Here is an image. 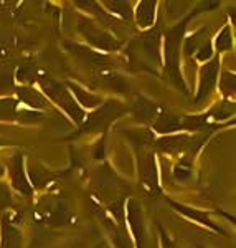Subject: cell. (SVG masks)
Returning a JSON list of instances; mask_svg holds the SVG:
<instances>
[{
    "instance_id": "6da1fadb",
    "label": "cell",
    "mask_w": 236,
    "mask_h": 248,
    "mask_svg": "<svg viewBox=\"0 0 236 248\" xmlns=\"http://www.w3.org/2000/svg\"><path fill=\"white\" fill-rule=\"evenodd\" d=\"M40 83H42V88L45 90V93L50 96L53 101H57L76 123L83 121V118H85V111L76 105L73 96L70 94V91H66L65 86L59 85V83H57V81H53V79H50V78H42L40 79Z\"/></svg>"
},
{
    "instance_id": "7a4b0ae2",
    "label": "cell",
    "mask_w": 236,
    "mask_h": 248,
    "mask_svg": "<svg viewBox=\"0 0 236 248\" xmlns=\"http://www.w3.org/2000/svg\"><path fill=\"white\" fill-rule=\"evenodd\" d=\"M79 29H81L83 33L86 35V38L89 40L91 43H94L98 48H101V50H113V48L118 46V43L114 42L113 37L107 33H104L103 30H98L96 27L93 25V23L89 22H83V20H79Z\"/></svg>"
},
{
    "instance_id": "3957f363",
    "label": "cell",
    "mask_w": 236,
    "mask_h": 248,
    "mask_svg": "<svg viewBox=\"0 0 236 248\" xmlns=\"http://www.w3.org/2000/svg\"><path fill=\"white\" fill-rule=\"evenodd\" d=\"M121 106L118 103H107L103 108H99V111H96L93 116H89L86 123V129H96V127H101L104 124H107L114 116H118L121 113Z\"/></svg>"
},
{
    "instance_id": "277c9868",
    "label": "cell",
    "mask_w": 236,
    "mask_h": 248,
    "mask_svg": "<svg viewBox=\"0 0 236 248\" xmlns=\"http://www.w3.org/2000/svg\"><path fill=\"white\" fill-rule=\"evenodd\" d=\"M218 68H220V62L218 58L211 60L208 65L203 66L202 70V81H200V91H198V98H197V103L200 101L202 98L210 93L213 90V86L217 85V75H218Z\"/></svg>"
},
{
    "instance_id": "5b68a950",
    "label": "cell",
    "mask_w": 236,
    "mask_h": 248,
    "mask_svg": "<svg viewBox=\"0 0 236 248\" xmlns=\"http://www.w3.org/2000/svg\"><path fill=\"white\" fill-rule=\"evenodd\" d=\"M10 174H12V184H14L15 189L18 192H22V194H30L31 187L29 181H27V175L22 167V157H20V155H15V157L12 159Z\"/></svg>"
},
{
    "instance_id": "8992f818",
    "label": "cell",
    "mask_w": 236,
    "mask_h": 248,
    "mask_svg": "<svg viewBox=\"0 0 236 248\" xmlns=\"http://www.w3.org/2000/svg\"><path fill=\"white\" fill-rule=\"evenodd\" d=\"M192 139L189 136H169V138H162L159 139L155 146L161 151H165V153H177V151H182L185 147H190Z\"/></svg>"
},
{
    "instance_id": "52a82bcc",
    "label": "cell",
    "mask_w": 236,
    "mask_h": 248,
    "mask_svg": "<svg viewBox=\"0 0 236 248\" xmlns=\"http://www.w3.org/2000/svg\"><path fill=\"white\" fill-rule=\"evenodd\" d=\"M17 96H18L20 101H23L30 108H46L48 106V101L45 99V96L40 94L38 91L31 90V88H27V86L17 88Z\"/></svg>"
},
{
    "instance_id": "ba28073f",
    "label": "cell",
    "mask_w": 236,
    "mask_h": 248,
    "mask_svg": "<svg viewBox=\"0 0 236 248\" xmlns=\"http://www.w3.org/2000/svg\"><path fill=\"white\" fill-rule=\"evenodd\" d=\"M135 17H137V23L141 27H152L155 17V2H141L137 5V12H135Z\"/></svg>"
},
{
    "instance_id": "9c48e42d",
    "label": "cell",
    "mask_w": 236,
    "mask_h": 248,
    "mask_svg": "<svg viewBox=\"0 0 236 248\" xmlns=\"http://www.w3.org/2000/svg\"><path fill=\"white\" fill-rule=\"evenodd\" d=\"M180 121L177 116L170 114V113H163L161 118H157V121L154 124V129L159 133H172V131L178 129Z\"/></svg>"
},
{
    "instance_id": "30bf717a",
    "label": "cell",
    "mask_w": 236,
    "mask_h": 248,
    "mask_svg": "<svg viewBox=\"0 0 236 248\" xmlns=\"http://www.w3.org/2000/svg\"><path fill=\"white\" fill-rule=\"evenodd\" d=\"M141 174H142V179L147 182L149 187H155L157 186V174H155V164H154V159L147 155V159H144L142 164H141Z\"/></svg>"
},
{
    "instance_id": "8fae6325",
    "label": "cell",
    "mask_w": 236,
    "mask_h": 248,
    "mask_svg": "<svg viewBox=\"0 0 236 248\" xmlns=\"http://www.w3.org/2000/svg\"><path fill=\"white\" fill-rule=\"evenodd\" d=\"M20 247V233L9 223H3V238L2 248H18Z\"/></svg>"
},
{
    "instance_id": "7c38bea8",
    "label": "cell",
    "mask_w": 236,
    "mask_h": 248,
    "mask_svg": "<svg viewBox=\"0 0 236 248\" xmlns=\"http://www.w3.org/2000/svg\"><path fill=\"white\" fill-rule=\"evenodd\" d=\"M70 88L73 90V93L78 96V99L81 101V105L85 108H93V106H98L99 103H101V99L96 98V96H93V94H89V93H86V91H83L79 86L70 85Z\"/></svg>"
},
{
    "instance_id": "4fadbf2b",
    "label": "cell",
    "mask_w": 236,
    "mask_h": 248,
    "mask_svg": "<svg viewBox=\"0 0 236 248\" xmlns=\"http://www.w3.org/2000/svg\"><path fill=\"white\" fill-rule=\"evenodd\" d=\"M17 114V101L12 98L0 99V119H14Z\"/></svg>"
},
{
    "instance_id": "5bb4252c",
    "label": "cell",
    "mask_w": 236,
    "mask_h": 248,
    "mask_svg": "<svg viewBox=\"0 0 236 248\" xmlns=\"http://www.w3.org/2000/svg\"><path fill=\"white\" fill-rule=\"evenodd\" d=\"M172 205H174L178 212H182V214L189 215V217H192V218H197V220H200V222L206 223V225H210V227H213V229L218 230V227H215L213 223L208 220V217H206L205 214H203V212H197V210H193V209H187V207H182L180 203H174V202H172Z\"/></svg>"
},
{
    "instance_id": "9a60e30c",
    "label": "cell",
    "mask_w": 236,
    "mask_h": 248,
    "mask_svg": "<svg viewBox=\"0 0 236 248\" xmlns=\"http://www.w3.org/2000/svg\"><path fill=\"white\" fill-rule=\"evenodd\" d=\"M30 177H31V181H33L35 186H43V184L51 179V174L43 169V167L37 166V167H31L30 169Z\"/></svg>"
},
{
    "instance_id": "2e32d148",
    "label": "cell",
    "mask_w": 236,
    "mask_h": 248,
    "mask_svg": "<svg viewBox=\"0 0 236 248\" xmlns=\"http://www.w3.org/2000/svg\"><path fill=\"white\" fill-rule=\"evenodd\" d=\"M217 48L220 51H226L231 48V30H230V27H225V29L221 30V33L218 35Z\"/></svg>"
},
{
    "instance_id": "e0dca14e",
    "label": "cell",
    "mask_w": 236,
    "mask_h": 248,
    "mask_svg": "<svg viewBox=\"0 0 236 248\" xmlns=\"http://www.w3.org/2000/svg\"><path fill=\"white\" fill-rule=\"evenodd\" d=\"M106 5L109 7V9H114L119 15H122L124 18L129 20L131 17H133V14H131V3L129 2H107Z\"/></svg>"
},
{
    "instance_id": "ac0fdd59",
    "label": "cell",
    "mask_w": 236,
    "mask_h": 248,
    "mask_svg": "<svg viewBox=\"0 0 236 248\" xmlns=\"http://www.w3.org/2000/svg\"><path fill=\"white\" fill-rule=\"evenodd\" d=\"M35 77H37V71H35V68L31 65H23L17 71V78L23 83H31L35 79Z\"/></svg>"
},
{
    "instance_id": "d6986e66",
    "label": "cell",
    "mask_w": 236,
    "mask_h": 248,
    "mask_svg": "<svg viewBox=\"0 0 236 248\" xmlns=\"http://www.w3.org/2000/svg\"><path fill=\"white\" fill-rule=\"evenodd\" d=\"M220 88L225 94H230L235 91V75L223 73L221 79H220Z\"/></svg>"
},
{
    "instance_id": "ffe728a7",
    "label": "cell",
    "mask_w": 236,
    "mask_h": 248,
    "mask_svg": "<svg viewBox=\"0 0 236 248\" xmlns=\"http://www.w3.org/2000/svg\"><path fill=\"white\" fill-rule=\"evenodd\" d=\"M14 88V78H12V73L9 70H2L0 71V93L7 90H12Z\"/></svg>"
},
{
    "instance_id": "44dd1931",
    "label": "cell",
    "mask_w": 236,
    "mask_h": 248,
    "mask_svg": "<svg viewBox=\"0 0 236 248\" xmlns=\"http://www.w3.org/2000/svg\"><path fill=\"white\" fill-rule=\"evenodd\" d=\"M137 113H139L141 118L149 119V118H152V116L155 114V106L152 105V103L144 101L142 105H137Z\"/></svg>"
},
{
    "instance_id": "7402d4cb",
    "label": "cell",
    "mask_w": 236,
    "mask_h": 248,
    "mask_svg": "<svg viewBox=\"0 0 236 248\" xmlns=\"http://www.w3.org/2000/svg\"><path fill=\"white\" fill-rule=\"evenodd\" d=\"M205 116H195V118H187L185 123L182 124V127H187V129H197V127L203 126L205 124Z\"/></svg>"
},
{
    "instance_id": "603a6c76",
    "label": "cell",
    "mask_w": 236,
    "mask_h": 248,
    "mask_svg": "<svg viewBox=\"0 0 236 248\" xmlns=\"http://www.w3.org/2000/svg\"><path fill=\"white\" fill-rule=\"evenodd\" d=\"M211 53H213V51H211V45L206 42V43H205V46H203V45L200 46V51H198L197 57H198L200 62H206V60L211 57Z\"/></svg>"
},
{
    "instance_id": "cb8c5ba5",
    "label": "cell",
    "mask_w": 236,
    "mask_h": 248,
    "mask_svg": "<svg viewBox=\"0 0 236 248\" xmlns=\"http://www.w3.org/2000/svg\"><path fill=\"white\" fill-rule=\"evenodd\" d=\"M9 203H10L9 190L5 189V186H2V184H0V209H5Z\"/></svg>"
},
{
    "instance_id": "d4e9b609",
    "label": "cell",
    "mask_w": 236,
    "mask_h": 248,
    "mask_svg": "<svg viewBox=\"0 0 236 248\" xmlns=\"http://www.w3.org/2000/svg\"><path fill=\"white\" fill-rule=\"evenodd\" d=\"M175 177L178 179V181H185L187 177H190V167H175Z\"/></svg>"
},
{
    "instance_id": "484cf974",
    "label": "cell",
    "mask_w": 236,
    "mask_h": 248,
    "mask_svg": "<svg viewBox=\"0 0 236 248\" xmlns=\"http://www.w3.org/2000/svg\"><path fill=\"white\" fill-rule=\"evenodd\" d=\"M3 175V167H2V164H0V177Z\"/></svg>"
}]
</instances>
